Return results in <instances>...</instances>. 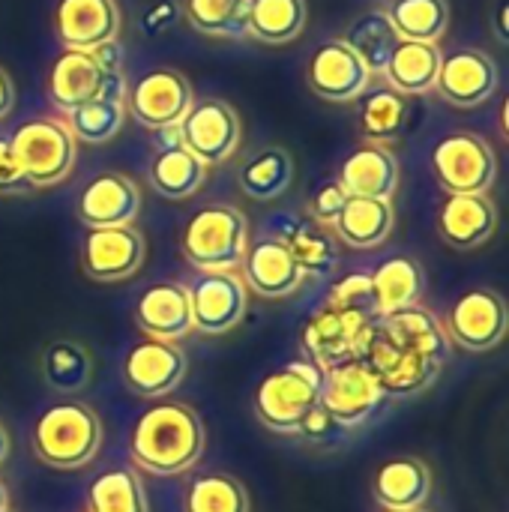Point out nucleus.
Masks as SVG:
<instances>
[{
  "mask_svg": "<svg viewBox=\"0 0 509 512\" xmlns=\"http://www.w3.org/2000/svg\"><path fill=\"white\" fill-rule=\"evenodd\" d=\"M390 24L399 39L408 42H441L450 24V9L447 0H393L390 9Z\"/></svg>",
  "mask_w": 509,
  "mask_h": 512,
  "instance_id": "4c0bfd02",
  "label": "nucleus"
},
{
  "mask_svg": "<svg viewBox=\"0 0 509 512\" xmlns=\"http://www.w3.org/2000/svg\"><path fill=\"white\" fill-rule=\"evenodd\" d=\"M183 512H252V498L237 477L210 471L186 486Z\"/></svg>",
  "mask_w": 509,
  "mask_h": 512,
  "instance_id": "e433bc0d",
  "label": "nucleus"
},
{
  "mask_svg": "<svg viewBox=\"0 0 509 512\" xmlns=\"http://www.w3.org/2000/svg\"><path fill=\"white\" fill-rule=\"evenodd\" d=\"M495 30H498V39L507 45L509 42V3L507 0H501L498 3V18H495Z\"/></svg>",
  "mask_w": 509,
  "mask_h": 512,
  "instance_id": "8fccbe9b",
  "label": "nucleus"
},
{
  "mask_svg": "<svg viewBox=\"0 0 509 512\" xmlns=\"http://www.w3.org/2000/svg\"><path fill=\"white\" fill-rule=\"evenodd\" d=\"M12 105H15V84H12L9 72L0 66V120L12 111Z\"/></svg>",
  "mask_w": 509,
  "mask_h": 512,
  "instance_id": "09e8293b",
  "label": "nucleus"
},
{
  "mask_svg": "<svg viewBox=\"0 0 509 512\" xmlns=\"http://www.w3.org/2000/svg\"><path fill=\"white\" fill-rule=\"evenodd\" d=\"M102 78H105V69L96 63L90 51L63 48L48 72V99L57 111L69 114L72 108L96 99Z\"/></svg>",
  "mask_w": 509,
  "mask_h": 512,
  "instance_id": "b1692460",
  "label": "nucleus"
},
{
  "mask_svg": "<svg viewBox=\"0 0 509 512\" xmlns=\"http://www.w3.org/2000/svg\"><path fill=\"white\" fill-rule=\"evenodd\" d=\"M324 372L309 360H291L288 366L270 372L252 396V411L258 423L276 435H297L303 417L318 405Z\"/></svg>",
  "mask_w": 509,
  "mask_h": 512,
  "instance_id": "20e7f679",
  "label": "nucleus"
},
{
  "mask_svg": "<svg viewBox=\"0 0 509 512\" xmlns=\"http://www.w3.org/2000/svg\"><path fill=\"white\" fill-rule=\"evenodd\" d=\"M330 306H339V309H360V312H372V282H369V273H348L345 279H339L333 288H330Z\"/></svg>",
  "mask_w": 509,
  "mask_h": 512,
  "instance_id": "79ce46f5",
  "label": "nucleus"
},
{
  "mask_svg": "<svg viewBox=\"0 0 509 512\" xmlns=\"http://www.w3.org/2000/svg\"><path fill=\"white\" fill-rule=\"evenodd\" d=\"M444 330L450 345H459L465 351H492L507 336V303L501 294L489 288L465 291L447 312Z\"/></svg>",
  "mask_w": 509,
  "mask_h": 512,
  "instance_id": "9d476101",
  "label": "nucleus"
},
{
  "mask_svg": "<svg viewBox=\"0 0 509 512\" xmlns=\"http://www.w3.org/2000/svg\"><path fill=\"white\" fill-rule=\"evenodd\" d=\"M9 147L27 183L33 189H48L69 177L75 165L78 141L69 132L66 120L33 117V120H24L9 135Z\"/></svg>",
  "mask_w": 509,
  "mask_h": 512,
  "instance_id": "39448f33",
  "label": "nucleus"
},
{
  "mask_svg": "<svg viewBox=\"0 0 509 512\" xmlns=\"http://www.w3.org/2000/svg\"><path fill=\"white\" fill-rule=\"evenodd\" d=\"M345 201H348V192L342 189L339 180L324 183V186L312 195V201H309L312 222H318V225H324V228H333L336 219H339V213H342V207H345Z\"/></svg>",
  "mask_w": 509,
  "mask_h": 512,
  "instance_id": "37998d69",
  "label": "nucleus"
},
{
  "mask_svg": "<svg viewBox=\"0 0 509 512\" xmlns=\"http://www.w3.org/2000/svg\"><path fill=\"white\" fill-rule=\"evenodd\" d=\"M33 456L54 471H78L99 456L102 420L81 399H63L48 405L30 435Z\"/></svg>",
  "mask_w": 509,
  "mask_h": 512,
  "instance_id": "f03ea898",
  "label": "nucleus"
},
{
  "mask_svg": "<svg viewBox=\"0 0 509 512\" xmlns=\"http://www.w3.org/2000/svg\"><path fill=\"white\" fill-rule=\"evenodd\" d=\"M141 210V189L132 177L105 171L93 177L78 198V219L87 228L132 225Z\"/></svg>",
  "mask_w": 509,
  "mask_h": 512,
  "instance_id": "a211bd4d",
  "label": "nucleus"
},
{
  "mask_svg": "<svg viewBox=\"0 0 509 512\" xmlns=\"http://www.w3.org/2000/svg\"><path fill=\"white\" fill-rule=\"evenodd\" d=\"M207 447L204 420L183 402H153L144 408L129 435V459L156 477L192 471Z\"/></svg>",
  "mask_w": 509,
  "mask_h": 512,
  "instance_id": "f257e3e1",
  "label": "nucleus"
},
{
  "mask_svg": "<svg viewBox=\"0 0 509 512\" xmlns=\"http://www.w3.org/2000/svg\"><path fill=\"white\" fill-rule=\"evenodd\" d=\"M432 495V471L423 459L399 456L372 474V498L384 510H417Z\"/></svg>",
  "mask_w": 509,
  "mask_h": 512,
  "instance_id": "393cba45",
  "label": "nucleus"
},
{
  "mask_svg": "<svg viewBox=\"0 0 509 512\" xmlns=\"http://www.w3.org/2000/svg\"><path fill=\"white\" fill-rule=\"evenodd\" d=\"M180 144L204 165H222L240 144V117L225 99L192 102L186 117L177 123Z\"/></svg>",
  "mask_w": 509,
  "mask_h": 512,
  "instance_id": "f8f14e48",
  "label": "nucleus"
},
{
  "mask_svg": "<svg viewBox=\"0 0 509 512\" xmlns=\"http://www.w3.org/2000/svg\"><path fill=\"white\" fill-rule=\"evenodd\" d=\"M180 252L198 273L237 270L249 252V219L234 204H207L180 231Z\"/></svg>",
  "mask_w": 509,
  "mask_h": 512,
  "instance_id": "7ed1b4c3",
  "label": "nucleus"
},
{
  "mask_svg": "<svg viewBox=\"0 0 509 512\" xmlns=\"http://www.w3.org/2000/svg\"><path fill=\"white\" fill-rule=\"evenodd\" d=\"M354 357L369 366V372L378 378L384 396H417V393L429 390L444 369L441 363H432V360L402 348L399 342H393L378 327V321H372L363 330Z\"/></svg>",
  "mask_w": 509,
  "mask_h": 512,
  "instance_id": "423d86ee",
  "label": "nucleus"
},
{
  "mask_svg": "<svg viewBox=\"0 0 509 512\" xmlns=\"http://www.w3.org/2000/svg\"><path fill=\"white\" fill-rule=\"evenodd\" d=\"M306 0H249V36L264 45H288L306 27Z\"/></svg>",
  "mask_w": 509,
  "mask_h": 512,
  "instance_id": "f704fd0d",
  "label": "nucleus"
},
{
  "mask_svg": "<svg viewBox=\"0 0 509 512\" xmlns=\"http://www.w3.org/2000/svg\"><path fill=\"white\" fill-rule=\"evenodd\" d=\"M186 294L192 306V330H201L204 336L231 333L249 309V288L237 270L198 273L186 285Z\"/></svg>",
  "mask_w": 509,
  "mask_h": 512,
  "instance_id": "6e6552de",
  "label": "nucleus"
},
{
  "mask_svg": "<svg viewBox=\"0 0 509 512\" xmlns=\"http://www.w3.org/2000/svg\"><path fill=\"white\" fill-rule=\"evenodd\" d=\"M135 324L147 333V339L180 342L192 333V306L186 285L180 282H156L135 303Z\"/></svg>",
  "mask_w": 509,
  "mask_h": 512,
  "instance_id": "4be33fe9",
  "label": "nucleus"
},
{
  "mask_svg": "<svg viewBox=\"0 0 509 512\" xmlns=\"http://www.w3.org/2000/svg\"><path fill=\"white\" fill-rule=\"evenodd\" d=\"M372 282V312L375 318H387L393 312H402L408 306L420 303L423 294V270L414 258L396 255L369 273Z\"/></svg>",
  "mask_w": 509,
  "mask_h": 512,
  "instance_id": "c756f323",
  "label": "nucleus"
},
{
  "mask_svg": "<svg viewBox=\"0 0 509 512\" xmlns=\"http://www.w3.org/2000/svg\"><path fill=\"white\" fill-rule=\"evenodd\" d=\"M318 402L342 429H354L378 411V405L384 402V390L378 378L369 372V366L351 357L324 372Z\"/></svg>",
  "mask_w": 509,
  "mask_h": 512,
  "instance_id": "1a4fd4ad",
  "label": "nucleus"
},
{
  "mask_svg": "<svg viewBox=\"0 0 509 512\" xmlns=\"http://www.w3.org/2000/svg\"><path fill=\"white\" fill-rule=\"evenodd\" d=\"M240 189L252 201H273L288 192L294 180V162L288 150L282 147H264L258 150L243 168H240Z\"/></svg>",
  "mask_w": 509,
  "mask_h": 512,
  "instance_id": "c9c22d12",
  "label": "nucleus"
},
{
  "mask_svg": "<svg viewBox=\"0 0 509 512\" xmlns=\"http://www.w3.org/2000/svg\"><path fill=\"white\" fill-rule=\"evenodd\" d=\"M192 84L177 69H150L126 90V111L147 129L177 126L192 108Z\"/></svg>",
  "mask_w": 509,
  "mask_h": 512,
  "instance_id": "9b49d317",
  "label": "nucleus"
},
{
  "mask_svg": "<svg viewBox=\"0 0 509 512\" xmlns=\"http://www.w3.org/2000/svg\"><path fill=\"white\" fill-rule=\"evenodd\" d=\"M441 45L435 42H408L399 39V45L390 54V63L384 69L387 87H393L402 96H426L438 84L441 72Z\"/></svg>",
  "mask_w": 509,
  "mask_h": 512,
  "instance_id": "bb28decb",
  "label": "nucleus"
},
{
  "mask_svg": "<svg viewBox=\"0 0 509 512\" xmlns=\"http://www.w3.org/2000/svg\"><path fill=\"white\" fill-rule=\"evenodd\" d=\"M126 120V102L117 99H90L66 114V126L75 135V141L84 144H105L111 141Z\"/></svg>",
  "mask_w": 509,
  "mask_h": 512,
  "instance_id": "a19ab883",
  "label": "nucleus"
},
{
  "mask_svg": "<svg viewBox=\"0 0 509 512\" xmlns=\"http://www.w3.org/2000/svg\"><path fill=\"white\" fill-rule=\"evenodd\" d=\"M240 267H243L240 279L246 282V288L255 297H264V300H285L306 279L300 264L288 252V246L282 240H276V237L258 240L255 246H249Z\"/></svg>",
  "mask_w": 509,
  "mask_h": 512,
  "instance_id": "aec40b11",
  "label": "nucleus"
},
{
  "mask_svg": "<svg viewBox=\"0 0 509 512\" xmlns=\"http://www.w3.org/2000/svg\"><path fill=\"white\" fill-rule=\"evenodd\" d=\"M186 21L204 36H246L249 0H183Z\"/></svg>",
  "mask_w": 509,
  "mask_h": 512,
  "instance_id": "ea45409f",
  "label": "nucleus"
},
{
  "mask_svg": "<svg viewBox=\"0 0 509 512\" xmlns=\"http://www.w3.org/2000/svg\"><path fill=\"white\" fill-rule=\"evenodd\" d=\"M378 327L393 339L399 342L402 348L432 360V363H447L450 357V339H447V330H444V321L429 312L426 306H408L402 312H393L387 318H375Z\"/></svg>",
  "mask_w": 509,
  "mask_h": 512,
  "instance_id": "a878e982",
  "label": "nucleus"
},
{
  "mask_svg": "<svg viewBox=\"0 0 509 512\" xmlns=\"http://www.w3.org/2000/svg\"><path fill=\"white\" fill-rule=\"evenodd\" d=\"M207 180V165L192 156L183 144H174V147H162L156 156H153V165H150V183L153 189L168 198V201H183V198H192Z\"/></svg>",
  "mask_w": 509,
  "mask_h": 512,
  "instance_id": "7c9ffc66",
  "label": "nucleus"
},
{
  "mask_svg": "<svg viewBox=\"0 0 509 512\" xmlns=\"http://www.w3.org/2000/svg\"><path fill=\"white\" fill-rule=\"evenodd\" d=\"M3 512H12V510H3Z\"/></svg>",
  "mask_w": 509,
  "mask_h": 512,
  "instance_id": "5fc2aeb1",
  "label": "nucleus"
},
{
  "mask_svg": "<svg viewBox=\"0 0 509 512\" xmlns=\"http://www.w3.org/2000/svg\"><path fill=\"white\" fill-rule=\"evenodd\" d=\"M498 84H501L498 63L486 51L459 48V51H450L441 57V72H438L435 90L459 108H474V105L492 99Z\"/></svg>",
  "mask_w": 509,
  "mask_h": 512,
  "instance_id": "f3484780",
  "label": "nucleus"
},
{
  "mask_svg": "<svg viewBox=\"0 0 509 512\" xmlns=\"http://www.w3.org/2000/svg\"><path fill=\"white\" fill-rule=\"evenodd\" d=\"M54 30L63 48L93 51L117 39L120 9L114 0H60L54 12Z\"/></svg>",
  "mask_w": 509,
  "mask_h": 512,
  "instance_id": "412c9836",
  "label": "nucleus"
},
{
  "mask_svg": "<svg viewBox=\"0 0 509 512\" xmlns=\"http://www.w3.org/2000/svg\"><path fill=\"white\" fill-rule=\"evenodd\" d=\"M360 132L372 144L396 141L408 123V96L393 87H381L360 96Z\"/></svg>",
  "mask_w": 509,
  "mask_h": 512,
  "instance_id": "58836bf2",
  "label": "nucleus"
},
{
  "mask_svg": "<svg viewBox=\"0 0 509 512\" xmlns=\"http://www.w3.org/2000/svg\"><path fill=\"white\" fill-rule=\"evenodd\" d=\"M384 512H426L423 507H417V510H384Z\"/></svg>",
  "mask_w": 509,
  "mask_h": 512,
  "instance_id": "864d4df0",
  "label": "nucleus"
},
{
  "mask_svg": "<svg viewBox=\"0 0 509 512\" xmlns=\"http://www.w3.org/2000/svg\"><path fill=\"white\" fill-rule=\"evenodd\" d=\"M441 240L459 252H471L489 243L498 231V207L489 192L477 195H447L438 210Z\"/></svg>",
  "mask_w": 509,
  "mask_h": 512,
  "instance_id": "6ab92c4d",
  "label": "nucleus"
},
{
  "mask_svg": "<svg viewBox=\"0 0 509 512\" xmlns=\"http://www.w3.org/2000/svg\"><path fill=\"white\" fill-rule=\"evenodd\" d=\"M90 54L96 57V63H99V66H102L105 72H111V69H120L123 51H120L117 39H111V42H105V45H96V48H93Z\"/></svg>",
  "mask_w": 509,
  "mask_h": 512,
  "instance_id": "de8ad7c7",
  "label": "nucleus"
},
{
  "mask_svg": "<svg viewBox=\"0 0 509 512\" xmlns=\"http://www.w3.org/2000/svg\"><path fill=\"white\" fill-rule=\"evenodd\" d=\"M9 510V492H6V486L0 483V512Z\"/></svg>",
  "mask_w": 509,
  "mask_h": 512,
  "instance_id": "603ef678",
  "label": "nucleus"
},
{
  "mask_svg": "<svg viewBox=\"0 0 509 512\" xmlns=\"http://www.w3.org/2000/svg\"><path fill=\"white\" fill-rule=\"evenodd\" d=\"M87 512H150L141 477L132 468H111L90 480L84 495Z\"/></svg>",
  "mask_w": 509,
  "mask_h": 512,
  "instance_id": "72a5a7b5",
  "label": "nucleus"
},
{
  "mask_svg": "<svg viewBox=\"0 0 509 512\" xmlns=\"http://www.w3.org/2000/svg\"><path fill=\"white\" fill-rule=\"evenodd\" d=\"M186 354L177 342L144 339L123 360V384L141 399H165L186 378Z\"/></svg>",
  "mask_w": 509,
  "mask_h": 512,
  "instance_id": "2eb2a0df",
  "label": "nucleus"
},
{
  "mask_svg": "<svg viewBox=\"0 0 509 512\" xmlns=\"http://www.w3.org/2000/svg\"><path fill=\"white\" fill-rule=\"evenodd\" d=\"M147 243L135 225L87 228L81 240V270L93 282H123L144 264Z\"/></svg>",
  "mask_w": 509,
  "mask_h": 512,
  "instance_id": "ddd939ff",
  "label": "nucleus"
},
{
  "mask_svg": "<svg viewBox=\"0 0 509 512\" xmlns=\"http://www.w3.org/2000/svg\"><path fill=\"white\" fill-rule=\"evenodd\" d=\"M375 318L369 312L360 309H339V306H324L318 309L306 327H303V345L309 360L327 372L336 363H345L357 354V342L363 336V330L372 324Z\"/></svg>",
  "mask_w": 509,
  "mask_h": 512,
  "instance_id": "4468645a",
  "label": "nucleus"
},
{
  "mask_svg": "<svg viewBox=\"0 0 509 512\" xmlns=\"http://www.w3.org/2000/svg\"><path fill=\"white\" fill-rule=\"evenodd\" d=\"M30 189L33 186L27 183V177L21 174L15 156H12L9 138H0V195H24Z\"/></svg>",
  "mask_w": 509,
  "mask_h": 512,
  "instance_id": "a18cd8bd",
  "label": "nucleus"
},
{
  "mask_svg": "<svg viewBox=\"0 0 509 512\" xmlns=\"http://www.w3.org/2000/svg\"><path fill=\"white\" fill-rule=\"evenodd\" d=\"M342 426L330 417V411L318 402L306 417H303V423H300V429H297V435L303 438V441H312V444H324V441H336V438H342Z\"/></svg>",
  "mask_w": 509,
  "mask_h": 512,
  "instance_id": "c03bdc74",
  "label": "nucleus"
},
{
  "mask_svg": "<svg viewBox=\"0 0 509 512\" xmlns=\"http://www.w3.org/2000/svg\"><path fill=\"white\" fill-rule=\"evenodd\" d=\"M393 225H396L393 201L348 195L333 231L348 249H378L393 234Z\"/></svg>",
  "mask_w": 509,
  "mask_h": 512,
  "instance_id": "cd10ccee",
  "label": "nucleus"
},
{
  "mask_svg": "<svg viewBox=\"0 0 509 512\" xmlns=\"http://www.w3.org/2000/svg\"><path fill=\"white\" fill-rule=\"evenodd\" d=\"M339 183L354 198H378L393 201L399 189V162L384 144H360L342 162Z\"/></svg>",
  "mask_w": 509,
  "mask_h": 512,
  "instance_id": "5701e85b",
  "label": "nucleus"
},
{
  "mask_svg": "<svg viewBox=\"0 0 509 512\" xmlns=\"http://www.w3.org/2000/svg\"><path fill=\"white\" fill-rule=\"evenodd\" d=\"M432 168L447 195H477L495 186L498 156L486 138L474 132H453L435 144Z\"/></svg>",
  "mask_w": 509,
  "mask_h": 512,
  "instance_id": "0eeeda50",
  "label": "nucleus"
},
{
  "mask_svg": "<svg viewBox=\"0 0 509 512\" xmlns=\"http://www.w3.org/2000/svg\"><path fill=\"white\" fill-rule=\"evenodd\" d=\"M276 240L288 246L294 261L300 264L303 276H327L339 264V243L330 234V228L312 222V219H279Z\"/></svg>",
  "mask_w": 509,
  "mask_h": 512,
  "instance_id": "c85d7f7f",
  "label": "nucleus"
},
{
  "mask_svg": "<svg viewBox=\"0 0 509 512\" xmlns=\"http://www.w3.org/2000/svg\"><path fill=\"white\" fill-rule=\"evenodd\" d=\"M306 81L327 102H354L369 90L372 72L342 39H330L309 57Z\"/></svg>",
  "mask_w": 509,
  "mask_h": 512,
  "instance_id": "dca6fc26",
  "label": "nucleus"
},
{
  "mask_svg": "<svg viewBox=\"0 0 509 512\" xmlns=\"http://www.w3.org/2000/svg\"><path fill=\"white\" fill-rule=\"evenodd\" d=\"M144 30L147 33H162V30H168L174 21H177V6L171 3V0H159V3H153L147 12H144Z\"/></svg>",
  "mask_w": 509,
  "mask_h": 512,
  "instance_id": "49530a36",
  "label": "nucleus"
},
{
  "mask_svg": "<svg viewBox=\"0 0 509 512\" xmlns=\"http://www.w3.org/2000/svg\"><path fill=\"white\" fill-rule=\"evenodd\" d=\"M42 378L57 393H84L93 381V357L81 342L57 339L42 351Z\"/></svg>",
  "mask_w": 509,
  "mask_h": 512,
  "instance_id": "473e14b6",
  "label": "nucleus"
},
{
  "mask_svg": "<svg viewBox=\"0 0 509 512\" xmlns=\"http://www.w3.org/2000/svg\"><path fill=\"white\" fill-rule=\"evenodd\" d=\"M9 453H12V441H9V432H6V426L0 423V465L9 459Z\"/></svg>",
  "mask_w": 509,
  "mask_h": 512,
  "instance_id": "3c124183",
  "label": "nucleus"
},
{
  "mask_svg": "<svg viewBox=\"0 0 509 512\" xmlns=\"http://www.w3.org/2000/svg\"><path fill=\"white\" fill-rule=\"evenodd\" d=\"M342 42L369 66V72L375 78V75H384V69L390 63V54L399 45V36H396V30L390 24V15L384 9H369V12H360L348 24Z\"/></svg>",
  "mask_w": 509,
  "mask_h": 512,
  "instance_id": "2f4dec72",
  "label": "nucleus"
}]
</instances>
